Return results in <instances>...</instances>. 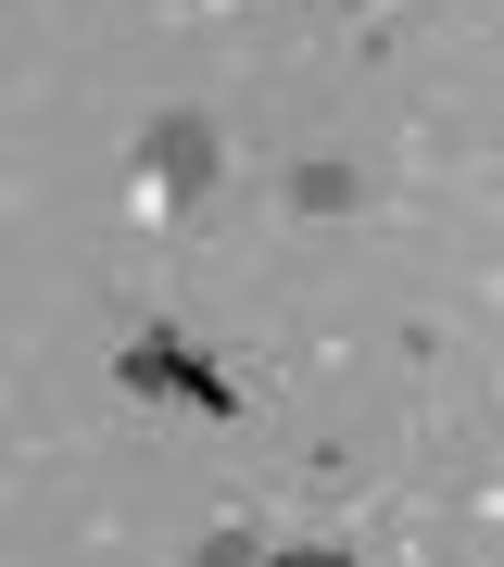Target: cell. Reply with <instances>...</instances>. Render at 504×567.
<instances>
[{
    "label": "cell",
    "mask_w": 504,
    "mask_h": 567,
    "mask_svg": "<svg viewBox=\"0 0 504 567\" xmlns=\"http://www.w3.org/2000/svg\"><path fill=\"white\" fill-rule=\"evenodd\" d=\"M140 177H164L189 203V189H215V114H189V102H164L152 126H140Z\"/></svg>",
    "instance_id": "cell-1"
},
{
    "label": "cell",
    "mask_w": 504,
    "mask_h": 567,
    "mask_svg": "<svg viewBox=\"0 0 504 567\" xmlns=\"http://www.w3.org/2000/svg\"><path fill=\"white\" fill-rule=\"evenodd\" d=\"M126 379H140V391H189V404L227 416V379H215V365H189L177 328H140V341H126Z\"/></svg>",
    "instance_id": "cell-2"
},
{
    "label": "cell",
    "mask_w": 504,
    "mask_h": 567,
    "mask_svg": "<svg viewBox=\"0 0 504 567\" xmlns=\"http://www.w3.org/2000/svg\"><path fill=\"white\" fill-rule=\"evenodd\" d=\"M290 203H302V215H353V203H366V177H353V164H302Z\"/></svg>",
    "instance_id": "cell-3"
},
{
    "label": "cell",
    "mask_w": 504,
    "mask_h": 567,
    "mask_svg": "<svg viewBox=\"0 0 504 567\" xmlns=\"http://www.w3.org/2000/svg\"><path fill=\"white\" fill-rule=\"evenodd\" d=\"M202 567H265V543H253V529H215V543H202Z\"/></svg>",
    "instance_id": "cell-4"
},
{
    "label": "cell",
    "mask_w": 504,
    "mask_h": 567,
    "mask_svg": "<svg viewBox=\"0 0 504 567\" xmlns=\"http://www.w3.org/2000/svg\"><path fill=\"white\" fill-rule=\"evenodd\" d=\"M278 567H353V555H328V543H302V555H278Z\"/></svg>",
    "instance_id": "cell-5"
}]
</instances>
